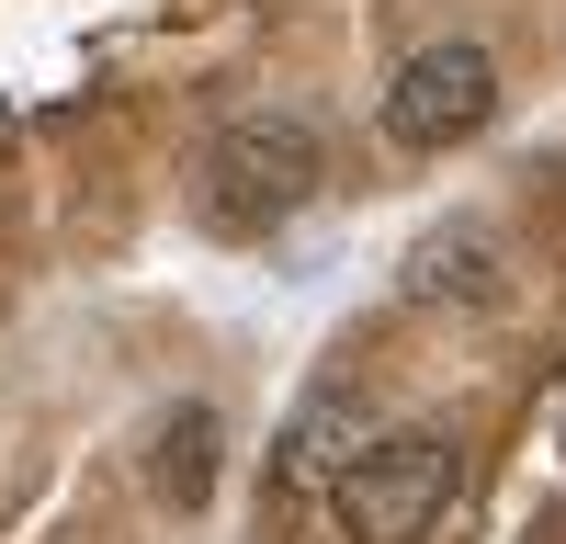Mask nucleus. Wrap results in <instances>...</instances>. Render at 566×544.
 <instances>
[{
    "instance_id": "obj_1",
    "label": "nucleus",
    "mask_w": 566,
    "mask_h": 544,
    "mask_svg": "<svg viewBox=\"0 0 566 544\" xmlns=\"http://www.w3.org/2000/svg\"><path fill=\"white\" fill-rule=\"evenodd\" d=\"M193 181H205V216H216V227L261 239V227H283V216L328 181V159H317V125H306V114H239V125L205 136Z\"/></svg>"
},
{
    "instance_id": "obj_2",
    "label": "nucleus",
    "mask_w": 566,
    "mask_h": 544,
    "mask_svg": "<svg viewBox=\"0 0 566 544\" xmlns=\"http://www.w3.org/2000/svg\"><path fill=\"white\" fill-rule=\"evenodd\" d=\"M442 499H453V442L442 431H374L328 477V511H340L352 544H419L442 522Z\"/></svg>"
},
{
    "instance_id": "obj_3",
    "label": "nucleus",
    "mask_w": 566,
    "mask_h": 544,
    "mask_svg": "<svg viewBox=\"0 0 566 544\" xmlns=\"http://www.w3.org/2000/svg\"><path fill=\"white\" fill-rule=\"evenodd\" d=\"M488 114H499V57L464 45V34L419 45V57L386 80V136H397V148H464Z\"/></svg>"
},
{
    "instance_id": "obj_4",
    "label": "nucleus",
    "mask_w": 566,
    "mask_h": 544,
    "mask_svg": "<svg viewBox=\"0 0 566 544\" xmlns=\"http://www.w3.org/2000/svg\"><path fill=\"white\" fill-rule=\"evenodd\" d=\"M216 465H227V420L205 397H181L170 420H159V442H148V488L170 499V511H205L216 499Z\"/></svg>"
},
{
    "instance_id": "obj_5",
    "label": "nucleus",
    "mask_w": 566,
    "mask_h": 544,
    "mask_svg": "<svg viewBox=\"0 0 566 544\" xmlns=\"http://www.w3.org/2000/svg\"><path fill=\"white\" fill-rule=\"evenodd\" d=\"M408 295H431V306H488V295H499V250L476 239V227H442V239L408 250Z\"/></svg>"
}]
</instances>
